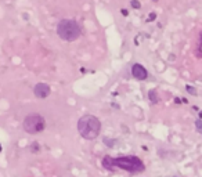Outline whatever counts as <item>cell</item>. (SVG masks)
<instances>
[{"label":"cell","mask_w":202,"mask_h":177,"mask_svg":"<svg viewBox=\"0 0 202 177\" xmlns=\"http://www.w3.org/2000/svg\"><path fill=\"white\" fill-rule=\"evenodd\" d=\"M199 119H202V111H199Z\"/></svg>","instance_id":"cell-17"},{"label":"cell","mask_w":202,"mask_h":177,"mask_svg":"<svg viewBox=\"0 0 202 177\" xmlns=\"http://www.w3.org/2000/svg\"><path fill=\"white\" fill-rule=\"evenodd\" d=\"M103 166L107 169H122L130 173H140L143 172L145 166L143 163L141 159H138L137 156L130 155V156H120V158H111V156H105L103 159Z\"/></svg>","instance_id":"cell-1"},{"label":"cell","mask_w":202,"mask_h":177,"mask_svg":"<svg viewBox=\"0 0 202 177\" xmlns=\"http://www.w3.org/2000/svg\"><path fill=\"white\" fill-rule=\"evenodd\" d=\"M24 129L29 134H38L46 129V120L42 115L31 114L24 119Z\"/></svg>","instance_id":"cell-4"},{"label":"cell","mask_w":202,"mask_h":177,"mask_svg":"<svg viewBox=\"0 0 202 177\" xmlns=\"http://www.w3.org/2000/svg\"><path fill=\"white\" fill-rule=\"evenodd\" d=\"M174 101H176L177 104H180V103H181V100H180V98H174Z\"/></svg>","instance_id":"cell-16"},{"label":"cell","mask_w":202,"mask_h":177,"mask_svg":"<svg viewBox=\"0 0 202 177\" xmlns=\"http://www.w3.org/2000/svg\"><path fill=\"white\" fill-rule=\"evenodd\" d=\"M130 4H132V7H133V9H140V7H141L140 1H137V0H132V3H130Z\"/></svg>","instance_id":"cell-11"},{"label":"cell","mask_w":202,"mask_h":177,"mask_svg":"<svg viewBox=\"0 0 202 177\" xmlns=\"http://www.w3.org/2000/svg\"><path fill=\"white\" fill-rule=\"evenodd\" d=\"M154 1H157V0H154Z\"/></svg>","instance_id":"cell-19"},{"label":"cell","mask_w":202,"mask_h":177,"mask_svg":"<svg viewBox=\"0 0 202 177\" xmlns=\"http://www.w3.org/2000/svg\"><path fill=\"white\" fill-rule=\"evenodd\" d=\"M186 89H187V91L190 94H192V95H197V90H195V87H192L191 84H187L186 86Z\"/></svg>","instance_id":"cell-9"},{"label":"cell","mask_w":202,"mask_h":177,"mask_svg":"<svg viewBox=\"0 0 202 177\" xmlns=\"http://www.w3.org/2000/svg\"><path fill=\"white\" fill-rule=\"evenodd\" d=\"M78 130L86 140H94L101 132V122L93 115H85L78 122Z\"/></svg>","instance_id":"cell-2"},{"label":"cell","mask_w":202,"mask_h":177,"mask_svg":"<svg viewBox=\"0 0 202 177\" xmlns=\"http://www.w3.org/2000/svg\"><path fill=\"white\" fill-rule=\"evenodd\" d=\"M132 73H133V76L138 79V80H144V79H147V76H148V72H147V69L141 65V64H134L133 66H132Z\"/></svg>","instance_id":"cell-6"},{"label":"cell","mask_w":202,"mask_h":177,"mask_svg":"<svg viewBox=\"0 0 202 177\" xmlns=\"http://www.w3.org/2000/svg\"><path fill=\"white\" fill-rule=\"evenodd\" d=\"M155 18H157V15H155V13H151V14H149V17H148V20H147V22L152 21V20H155Z\"/></svg>","instance_id":"cell-12"},{"label":"cell","mask_w":202,"mask_h":177,"mask_svg":"<svg viewBox=\"0 0 202 177\" xmlns=\"http://www.w3.org/2000/svg\"><path fill=\"white\" fill-rule=\"evenodd\" d=\"M122 14H123V15H128V10H125V9H123V10H122Z\"/></svg>","instance_id":"cell-15"},{"label":"cell","mask_w":202,"mask_h":177,"mask_svg":"<svg viewBox=\"0 0 202 177\" xmlns=\"http://www.w3.org/2000/svg\"><path fill=\"white\" fill-rule=\"evenodd\" d=\"M199 53L202 54V35H201V43H199Z\"/></svg>","instance_id":"cell-14"},{"label":"cell","mask_w":202,"mask_h":177,"mask_svg":"<svg viewBox=\"0 0 202 177\" xmlns=\"http://www.w3.org/2000/svg\"><path fill=\"white\" fill-rule=\"evenodd\" d=\"M0 152H1V145H0Z\"/></svg>","instance_id":"cell-18"},{"label":"cell","mask_w":202,"mask_h":177,"mask_svg":"<svg viewBox=\"0 0 202 177\" xmlns=\"http://www.w3.org/2000/svg\"><path fill=\"white\" fill-rule=\"evenodd\" d=\"M148 97H149V100H151V103H154V104H157V103L159 101L158 94H157V91H155V90H149Z\"/></svg>","instance_id":"cell-7"},{"label":"cell","mask_w":202,"mask_h":177,"mask_svg":"<svg viewBox=\"0 0 202 177\" xmlns=\"http://www.w3.org/2000/svg\"><path fill=\"white\" fill-rule=\"evenodd\" d=\"M115 143H116V140H112V138H108V137L104 138V144H105L107 147H114Z\"/></svg>","instance_id":"cell-8"},{"label":"cell","mask_w":202,"mask_h":177,"mask_svg":"<svg viewBox=\"0 0 202 177\" xmlns=\"http://www.w3.org/2000/svg\"><path fill=\"white\" fill-rule=\"evenodd\" d=\"M33 93L38 98H46L50 95V86L46 83H38L33 89Z\"/></svg>","instance_id":"cell-5"},{"label":"cell","mask_w":202,"mask_h":177,"mask_svg":"<svg viewBox=\"0 0 202 177\" xmlns=\"http://www.w3.org/2000/svg\"><path fill=\"white\" fill-rule=\"evenodd\" d=\"M195 126H197V130L202 133V120L201 119H198V120H195Z\"/></svg>","instance_id":"cell-10"},{"label":"cell","mask_w":202,"mask_h":177,"mask_svg":"<svg viewBox=\"0 0 202 177\" xmlns=\"http://www.w3.org/2000/svg\"><path fill=\"white\" fill-rule=\"evenodd\" d=\"M80 26L79 24L74 20H63V21L58 22L57 25V33L58 36L66 40V42H74L76 40L79 36H80Z\"/></svg>","instance_id":"cell-3"},{"label":"cell","mask_w":202,"mask_h":177,"mask_svg":"<svg viewBox=\"0 0 202 177\" xmlns=\"http://www.w3.org/2000/svg\"><path fill=\"white\" fill-rule=\"evenodd\" d=\"M38 149H39V144H38V143H33L32 151H33V152H38Z\"/></svg>","instance_id":"cell-13"}]
</instances>
